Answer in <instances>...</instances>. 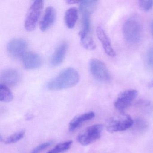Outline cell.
<instances>
[{"label": "cell", "instance_id": "18", "mask_svg": "<svg viewBox=\"0 0 153 153\" xmlns=\"http://www.w3.org/2000/svg\"><path fill=\"white\" fill-rule=\"evenodd\" d=\"M13 99V95L10 89L7 86L0 85V100L3 102H9Z\"/></svg>", "mask_w": 153, "mask_h": 153}, {"label": "cell", "instance_id": "25", "mask_svg": "<svg viewBox=\"0 0 153 153\" xmlns=\"http://www.w3.org/2000/svg\"><path fill=\"white\" fill-rule=\"evenodd\" d=\"M151 32L152 36H153V21L151 23Z\"/></svg>", "mask_w": 153, "mask_h": 153}, {"label": "cell", "instance_id": "22", "mask_svg": "<svg viewBox=\"0 0 153 153\" xmlns=\"http://www.w3.org/2000/svg\"><path fill=\"white\" fill-rule=\"evenodd\" d=\"M52 141H48V142H45V143H42L41 145H39L37 146L33 150H32L31 153H40L42 151H43L44 150L49 147L50 146L52 145Z\"/></svg>", "mask_w": 153, "mask_h": 153}, {"label": "cell", "instance_id": "11", "mask_svg": "<svg viewBox=\"0 0 153 153\" xmlns=\"http://www.w3.org/2000/svg\"><path fill=\"white\" fill-rule=\"evenodd\" d=\"M96 33L97 37L101 42L106 54L111 57L115 56L116 53L113 49L110 39L104 30L101 27H98L96 29Z\"/></svg>", "mask_w": 153, "mask_h": 153}, {"label": "cell", "instance_id": "23", "mask_svg": "<svg viewBox=\"0 0 153 153\" xmlns=\"http://www.w3.org/2000/svg\"><path fill=\"white\" fill-rule=\"evenodd\" d=\"M147 62L149 66H153V47L150 48L148 52Z\"/></svg>", "mask_w": 153, "mask_h": 153}, {"label": "cell", "instance_id": "1", "mask_svg": "<svg viewBox=\"0 0 153 153\" xmlns=\"http://www.w3.org/2000/svg\"><path fill=\"white\" fill-rule=\"evenodd\" d=\"M79 79V74L76 69L72 68H67L50 80L45 87L51 91L62 90L76 85Z\"/></svg>", "mask_w": 153, "mask_h": 153}, {"label": "cell", "instance_id": "13", "mask_svg": "<svg viewBox=\"0 0 153 153\" xmlns=\"http://www.w3.org/2000/svg\"><path fill=\"white\" fill-rule=\"evenodd\" d=\"M68 48V44L66 42H62L59 45L51 58V65L56 67L62 63L67 53Z\"/></svg>", "mask_w": 153, "mask_h": 153}, {"label": "cell", "instance_id": "8", "mask_svg": "<svg viewBox=\"0 0 153 153\" xmlns=\"http://www.w3.org/2000/svg\"><path fill=\"white\" fill-rule=\"evenodd\" d=\"M27 43L22 38H15L10 40L7 45V51L12 58L17 59L23 57L26 52Z\"/></svg>", "mask_w": 153, "mask_h": 153}, {"label": "cell", "instance_id": "17", "mask_svg": "<svg viewBox=\"0 0 153 153\" xmlns=\"http://www.w3.org/2000/svg\"><path fill=\"white\" fill-rule=\"evenodd\" d=\"M80 41L84 48L88 50H94L96 45L90 34H85L79 33Z\"/></svg>", "mask_w": 153, "mask_h": 153}, {"label": "cell", "instance_id": "2", "mask_svg": "<svg viewBox=\"0 0 153 153\" xmlns=\"http://www.w3.org/2000/svg\"><path fill=\"white\" fill-rule=\"evenodd\" d=\"M123 33L125 40L129 43L134 45L139 42L142 36L140 22L134 18L127 19L123 26Z\"/></svg>", "mask_w": 153, "mask_h": 153}, {"label": "cell", "instance_id": "12", "mask_svg": "<svg viewBox=\"0 0 153 153\" xmlns=\"http://www.w3.org/2000/svg\"><path fill=\"white\" fill-rule=\"evenodd\" d=\"M56 13L55 9L49 7L45 11L43 16L40 23V28L42 32H45L53 25L56 19Z\"/></svg>", "mask_w": 153, "mask_h": 153}, {"label": "cell", "instance_id": "20", "mask_svg": "<svg viewBox=\"0 0 153 153\" xmlns=\"http://www.w3.org/2000/svg\"><path fill=\"white\" fill-rule=\"evenodd\" d=\"M25 131L21 130L18 131L7 138L5 140V143L6 144H11L16 143L25 137Z\"/></svg>", "mask_w": 153, "mask_h": 153}, {"label": "cell", "instance_id": "7", "mask_svg": "<svg viewBox=\"0 0 153 153\" xmlns=\"http://www.w3.org/2000/svg\"><path fill=\"white\" fill-rule=\"evenodd\" d=\"M137 94V91L135 89H128L121 92L114 102V107L120 111L127 109L131 105Z\"/></svg>", "mask_w": 153, "mask_h": 153}, {"label": "cell", "instance_id": "10", "mask_svg": "<svg viewBox=\"0 0 153 153\" xmlns=\"http://www.w3.org/2000/svg\"><path fill=\"white\" fill-rule=\"evenodd\" d=\"M23 65L27 69H34L41 67L42 59L40 55L34 52H26L22 57Z\"/></svg>", "mask_w": 153, "mask_h": 153}, {"label": "cell", "instance_id": "4", "mask_svg": "<svg viewBox=\"0 0 153 153\" xmlns=\"http://www.w3.org/2000/svg\"><path fill=\"white\" fill-rule=\"evenodd\" d=\"M103 129V126L101 124L91 125L83 130L79 134L78 141L82 146L90 145L100 138Z\"/></svg>", "mask_w": 153, "mask_h": 153}, {"label": "cell", "instance_id": "16", "mask_svg": "<svg viewBox=\"0 0 153 153\" xmlns=\"http://www.w3.org/2000/svg\"><path fill=\"white\" fill-rule=\"evenodd\" d=\"M97 1L86 0L80 1L79 10L82 14H92L96 9L98 5Z\"/></svg>", "mask_w": 153, "mask_h": 153}, {"label": "cell", "instance_id": "5", "mask_svg": "<svg viewBox=\"0 0 153 153\" xmlns=\"http://www.w3.org/2000/svg\"><path fill=\"white\" fill-rule=\"evenodd\" d=\"M44 1L36 0L32 4L25 22V27L27 31L31 32L34 30L43 9Z\"/></svg>", "mask_w": 153, "mask_h": 153}, {"label": "cell", "instance_id": "6", "mask_svg": "<svg viewBox=\"0 0 153 153\" xmlns=\"http://www.w3.org/2000/svg\"><path fill=\"white\" fill-rule=\"evenodd\" d=\"M91 74L95 79L100 82H106L110 79V74L105 64L97 59H93L89 62Z\"/></svg>", "mask_w": 153, "mask_h": 153}, {"label": "cell", "instance_id": "15", "mask_svg": "<svg viewBox=\"0 0 153 153\" xmlns=\"http://www.w3.org/2000/svg\"><path fill=\"white\" fill-rule=\"evenodd\" d=\"M78 17V11L75 7H71L68 9L65 13V24L69 28H73L75 27Z\"/></svg>", "mask_w": 153, "mask_h": 153}, {"label": "cell", "instance_id": "9", "mask_svg": "<svg viewBox=\"0 0 153 153\" xmlns=\"http://www.w3.org/2000/svg\"><path fill=\"white\" fill-rule=\"evenodd\" d=\"M20 75L17 70L13 68L5 70L1 72L0 76L1 83L7 86H13L19 82Z\"/></svg>", "mask_w": 153, "mask_h": 153}, {"label": "cell", "instance_id": "21", "mask_svg": "<svg viewBox=\"0 0 153 153\" xmlns=\"http://www.w3.org/2000/svg\"><path fill=\"white\" fill-rule=\"evenodd\" d=\"M139 6L142 10L148 11L153 7V0H144L139 1Z\"/></svg>", "mask_w": 153, "mask_h": 153}, {"label": "cell", "instance_id": "19", "mask_svg": "<svg viewBox=\"0 0 153 153\" xmlns=\"http://www.w3.org/2000/svg\"><path fill=\"white\" fill-rule=\"evenodd\" d=\"M72 140H68L59 143L47 153H61L68 150L72 146Z\"/></svg>", "mask_w": 153, "mask_h": 153}, {"label": "cell", "instance_id": "26", "mask_svg": "<svg viewBox=\"0 0 153 153\" xmlns=\"http://www.w3.org/2000/svg\"><path fill=\"white\" fill-rule=\"evenodd\" d=\"M149 88H152L153 87V80L149 84Z\"/></svg>", "mask_w": 153, "mask_h": 153}, {"label": "cell", "instance_id": "14", "mask_svg": "<svg viewBox=\"0 0 153 153\" xmlns=\"http://www.w3.org/2000/svg\"><path fill=\"white\" fill-rule=\"evenodd\" d=\"M95 116V113L93 111L85 113L74 117L69 123V130L73 132L79 128L86 121L92 120Z\"/></svg>", "mask_w": 153, "mask_h": 153}, {"label": "cell", "instance_id": "24", "mask_svg": "<svg viewBox=\"0 0 153 153\" xmlns=\"http://www.w3.org/2000/svg\"><path fill=\"white\" fill-rule=\"evenodd\" d=\"M67 3L68 4H76L78 3H80V1H67Z\"/></svg>", "mask_w": 153, "mask_h": 153}, {"label": "cell", "instance_id": "3", "mask_svg": "<svg viewBox=\"0 0 153 153\" xmlns=\"http://www.w3.org/2000/svg\"><path fill=\"white\" fill-rule=\"evenodd\" d=\"M133 124L134 122L130 115L120 113L109 118L105 123V127L108 132L114 133L126 130Z\"/></svg>", "mask_w": 153, "mask_h": 153}]
</instances>
